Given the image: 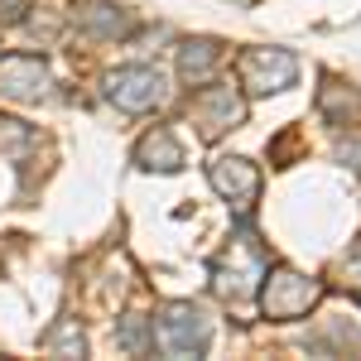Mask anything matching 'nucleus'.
Segmentation results:
<instances>
[{"label": "nucleus", "instance_id": "f257e3e1", "mask_svg": "<svg viewBox=\"0 0 361 361\" xmlns=\"http://www.w3.org/2000/svg\"><path fill=\"white\" fill-rule=\"evenodd\" d=\"M265 270H270L265 250L255 246L250 236H236L226 246V255L212 265V284H217V294H226V299H250L255 284L265 279Z\"/></svg>", "mask_w": 361, "mask_h": 361}, {"label": "nucleus", "instance_id": "f03ea898", "mask_svg": "<svg viewBox=\"0 0 361 361\" xmlns=\"http://www.w3.org/2000/svg\"><path fill=\"white\" fill-rule=\"evenodd\" d=\"M207 337H212V323H207L202 308H193V304L164 308V318H159V347H164L169 357H202Z\"/></svg>", "mask_w": 361, "mask_h": 361}, {"label": "nucleus", "instance_id": "7ed1b4c3", "mask_svg": "<svg viewBox=\"0 0 361 361\" xmlns=\"http://www.w3.org/2000/svg\"><path fill=\"white\" fill-rule=\"evenodd\" d=\"M294 73H299V63H294L289 49H250V54H241V87L250 97L284 92L294 82Z\"/></svg>", "mask_w": 361, "mask_h": 361}, {"label": "nucleus", "instance_id": "20e7f679", "mask_svg": "<svg viewBox=\"0 0 361 361\" xmlns=\"http://www.w3.org/2000/svg\"><path fill=\"white\" fill-rule=\"evenodd\" d=\"M265 289H260V304H265V313L270 318H304L308 308L318 304V284L304 275H294V270H265Z\"/></svg>", "mask_w": 361, "mask_h": 361}, {"label": "nucleus", "instance_id": "39448f33", "mask_svg": "<svg viewBox=\"0 0 361 361\" xmlns=\"http://www.w3.org/2000/svg\"><path fill=\"white\" fill-rule=\"evenodd\" d=\"M106 97H111L121 111H154L169 97V87L154 68H121V73L106 78Z\"/></svg>", "mask_w": 361, "mask_h": 361}, {"label": "nucleus", "instance_id": "423d86ee", "mask_svg": "<svg viewBox=\"0 0 361 361\" xmlns=\"http://www.w3.org/2000/svg\"><path fill=\"white\" fill-rule=\"evenodd\" d=\"M193 116H197V130L207 140H217L222 130H231L241 116H246V102H241V92L231 82L222 87H207V92H197L193 97Z\"/></svg>", "mask_w": 361, "mask_h": 361}, {"label": "nucleus", "instance_id": "0eeeda50", "mask_svg": "<svg viewBox=\"0 0 361 361\" xmlns=\"http://www.w3.org/2000/svg\"><path fill=\"white\" fill-rule=\"evenodd\" d=\"M207 178H212V188H217L226 202H236L241 212H246L250 202H255V193H260V173H255V164H246V159H212Z\"/></svg>", "mask_w": 361, "mask_h": 361}, {"label": "nucleus", "instance_id": "6e6552de", "mask_svg": "<svg viewBox=\"0 0 361 361\" xmlns=\"http://www.w3.org/2000/svg\"><path fill=\"white\" fill-rule=\"evenodd\" d=\"M44 87H49V68H44L39 58L15 54V58L0 63V92H5V97H15V102H34V97H44Z\"/></svg>", "mask_w": 361, "mask_h": 361}, {"label": "nucleus", "instance_id": "1a4fd4ad", "mask_svg": "<svg viewBox=\"0 0 361 361\" xmlns=\"http://www.w3.org/2000/svg\"><path fill=\"white\" fill-rule=\"evenodd\" d=\"M217 63H222V44H217V39H188V44L178 49V78L188 87H202L212 78Z\"/></svg>", "mask_w": 361, "mask_h": 361}, {"label": "nucleus", "instance_id": "9d476101", "mask_svg": "<svg viewBox=\"0 0 361 361\" xmlns=\"http://www.w3.org/2000/svg\"><path fill=\"white\" fill-rule=\"evenodd\" d=\"M135 159H140L145 169H159V173H173V169L183 164V145L173 140V130H164V126H154L149 135L140 140Z\"/></svg>", "mask_w": 361, "mask_h": 361}, {"label": "nucleus", "instance_id": "9b49d317", "mask_svg": "<svg viewBox=\"0 0 361 361\" xmlns=\"http://www.w3.org/2000/svg\"><path fill=\"white\" fill-rule=\"evenodd\" d=\"M318 106H323V116H328L333 126H347V121L361 111V92H352V87H342V82H328L323 97H318Z\"/></svg>", "mask_w": 361, "mask_h": 361}, {"label": "nucleus", "instance_id": "f8f14e48", "mask_svg": "<svg viewBox=\"0 0 361 361\" xmlns=\"http://www.w3.org/2000/svg\"><path fill=\"white\" fill-rule=\"evenodd\" d=\"M87 29L102 34V39H121V34L135 29V20H130L126 10H111V5H92V10H87Z\"/></svg>", "mask_w": 361, "mask_h": 361}, {"label": "nucleus", "instance_id": "ddd939ff", "mask_svg": "<svg viewBox=\"0 0 361 361\" xmlns=\"http://www.w3.org/2000/svg\"><path fill=\"white\" fill-rule=\"evenodd\" d=\"M116 342H121L126 352H145L154 337H149V323H145L140 313H130V318H121V333H116Z\"/></svg>", "mask_w": 361, "mask_h": 361}, {"label": "nucleus", "instance_id": "4468645a", "mask_svg": "<svg viewBox=\"0 0 361 361\" xmlns=\"http://www.w3.org/2000/svg\"><path fill=\"white\" fill-rule=\"evenodd\" d=\"M73 352V357H82V333H78V323H58L54 333L44 337V352Z\"/></svg>", "mask_w": 361, "mask_h": 361}, {"label": "nucleus", "instance_id": "2eb2a0df", "mask_svg": "<svg viewBox=\"0 0 361 361\" xmlns=\"http://www.w3.org/2000/svg\"><path fill=\"white\" fill-rule=\"evenodd\" d=\"M29 145V130L20 121H0V149H25Z\"/></svg>", "mask_w": 361, "mask_h": 361}, {"label": "nucleus", "instance_id": "dca6fc26", "mask_svg": "<svg viewBox=\"0 0 361 361\" xmlns=\"http://www.w3.org/2000/svg\"><path fill=\"white\" fill-rule=\"evenodd\" d=\"M29 10V0H0V25H20Z\"/></svg>", "mask_w": 361, "mask_h": 361}]
</instances>
